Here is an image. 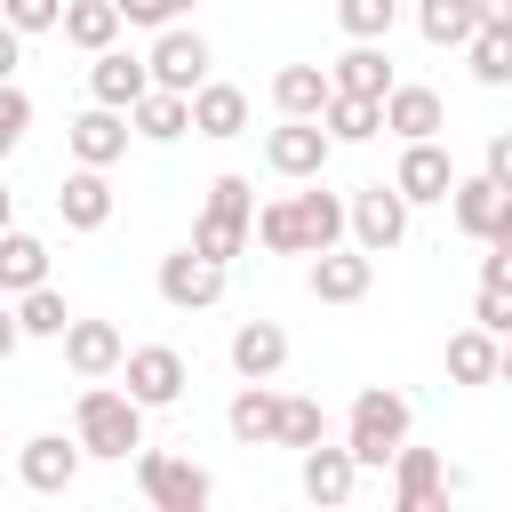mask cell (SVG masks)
Listing matches in <instances>:
<instances>
[{
    "mask_svg": "<svg viewBox=\"0 0 512 512\" xmlns=\"http://www.w3.org/2000/svg\"><path fill=\"white\" fill-rule=\"evenodd\" d=\"M152 88H160V80H152V56H128V48H104V56H88V96H96V104H120V112H136Z\"/></svg>",
    "mask_w": 512,
    "mask_h": 512,
    "instance_id": "cell-11",
    "label": "cell"
},
{
    "mask_svg": "<svg viewBox=\"0 0 512 512\" xmlns=\"http://www.w3.org/2000/svg\"><path fill=\"white\" fill-rule=\"evenodd\" d=\"M504 384H512V336H504Z\"/></svg>",
    "mask_w": 512,
    "mask_h": 512,
    "instance_id": "cell-46",
    "label": "cell"
},
{
    "mask_svg": "<svg viewBox=\"0 0 512 512\" xmlns=\"http://www.w3.org/2000/svg\"><path fill=\"white\" fill-rule=\"evenodd\" d=\"M384 128H392L400 144H424V136H440V128H448V104H440V88H424V80H400V88L384 96Z\"/></svg>",
    "mask_w": 512,
    "mask_h": 512,
    "instance_id": "cell-21",
    "label": "cell"
},
{
    "mask_svg": "<svg viewBox=\"0 0 512 512\" xmlns=\"http://www.w3.org/2000/svg\"><path fill=\"white\" fill-rule=\"evenodd\" d=\"M480 168H488V176H496V184L512 192V128H496V136H488V152H480Z\"/></svg>",
    "mask_w": 512,
    "mask_h": 512,
    "instance_id": "cell-41",
    "label": "cell"
},
{
    "mask_svg": "<svg viewBox=\"0 0 512 512\" xmlns=\"http://www.w3.org/2000/svg\"><path fill=\"white\" fill-rule=\"evenodd\" d=\"M128 136H136V120H128L120 104H88V112H72V120H64V152H72V160H88V168L128 160Z\"/></svg>",
    "mask_w": 512,
    "mask_h": 512,
    "instance_id": "cell-8",
    "label": "cell"
},
{
    "mask_svg": "<svg viewBox=\"0 0 512 512\" xmlns=\"http://www.w3.org/2000/svg\"><path fill=\"white\" fill-rule=\"evenodd\" d=\"M120 0H72L64 8V40L80 48V56H104V48H120Z\"/></svg>",
    "mask_w": 512,
    "mask_h": 512,
    "instance_id": "cell-27",
    "label": "cell"
},
{
    "mask_svg": "<svg viewBox=\"0 0 512 512\" xmlns=\"http://www.w3.org/2000/svg\"><path fill=\"white\" fill-rule=\"evenodd\" d=\"M320 440H328V408H320L312 392H288V400H280V448L304 456V448H320Z\"/></svg>",
    "mask_w": 512,
    "mask_h": 512,
    "instance_id": "cell-33",
    "label": "cell"
},
{
    "mask_svg": "<svg viewBox=\"0 0 512 512\" xmlns=\"http://www.w3.org/2000/svg\"><path fill=\"white\" fill-rule=\"evenodd\" d=\"M464 56H472V80H480V88H512V32L480 24V40H472Z\"/></svg>",
    "mask_w": 512,
    "mask_h": 512,
    "instance_id": "cell-35",
    "label": "cell"
},
{
    "mask_svg": "<svg viewBox=\"0 0 512 512\" xmlns=\"http://www.w3.org/2000/svg\"><path fill=\"white\" fill-rule=\"evenodd\" d=\"M112 208H120L112 176H104V168H88V160H72V168H64V184H56V216H64V232H104V224H112Z\"/></svg>",
    "mask_w": 512,
    "mask_h": 512,
    "instance_id": "cell-9",
    "label": "cell"
},
{
    "mask_svg": "<svg viewBox=\"0 0 512 512\" xmlns=\"http://www.w3.org/2000/svg\"><path fill=\"white\" fill-rule=\"evenodd\" d=\"M480 24H496V32H512V0H480Z\"/></svg>",
    "mask_w": 512,
    "mask_h": 512,
    "instance_id": "cell-43",
    "label": "cell"
},
{
    "mask_svg": "<svg viewBox=\"0 0 512 512\" xmlns=\"http://www.w3.org/2000/svg\"><path fill=\"white\" fill-rule=\"evenodd\" d=\"M448 384H504V336L496 328H456L448 336Z\"/></svg>",
    "mask_w": 512,
    "mask_h": 512,
    "instance_id": "cell-23",
    "label": "cell"
},
{
    "mask_svg": "<svg viewBox=\"0 0 512 512\" xmlns=\"http://www.w3.org/2000/svg\"><path fill=\"white\" fill-rule=\"evenodd\" d=\"M248 240H256V224H240V216H216V208H200V224H192V248H200V256H216V264H232Z\"/></svg>",
    "mask_w": 512,
    "mask_h": 512,
    "instance_id": "cell-34",
    "label": "cell"
},
{
    "mask_svg": "<svg viewBox=\"0 0 512 512\" xmlns=\"http://www.w3.org/2000/svg\"><path fill=\"white\" fill-rule=\"evenodd\" d=\"M144 416H152V408H144L128 384H104V376L72 400V432H80V448H88L96 464H128V456L144 448Z\"/></svg>",
    "mask_w": 512,
    "mask_h": 512,
    "instance_id": "cell-1",
    "label": "cell"
},
{
    "mask_svg": "<svg viewBox=\"0 0 512 512\" xmlns=\"http://www.w3.org/2000/svg\"><path fill=\"white\" fill-rule=\"evenodd\" d=\"M80 464H88L80 432H72V440H64V432H32V440L16 448V480H24L32 496H64V488L80 480Z\"/></svg>",
    "mask_w": 512,
    "mask_h": 512,
    "instance_id": "cell-7",
    "label": "cell"
},
{
    "mask_svg": "<svg viewBox=\"0 0 512 512\" xmlns=\"http://www.w3.org/2000/svg\"><path fill=\"white\" fill-rule=\"evenodd\" d=\"M120 384H128L144 408H176V400H184V384H192V368H184V352H176V344H136V352H128V368H120Z\"/></svg>",
    "mask_w": 512,
    "mask_h": 512,
    "instance_id": "cell-10",
    "label": "cell"
},
{
    "mask_svg": "<svg viewBox=\"0 0 512 512\" xmlns=\"http://www.w3.org/2000/svg\"><path fill=\"white\" fill-rule=\"evenodd\" d=\"M328 160H336V136H328V120H288V112H280V128L264 136V168H272V176H288V184H312V176H328Z\"/></svg>",
    "mask_w": 512,
    "mask_h": 512,
    "instance_id": "cell-4",
    "label": "cell"
},
{
    "mask_svg": "<svg viewBox=\"0 0 512 512\" xmlns=\"http://www.w3.org/2000/svg\"><path fill=\"white\" fill-rule=\"evenodd\" d=\"M328 96H336V72H328V64H280V72H272V104H280L288 120H320Z\"/></svg>",
    "mask_w": 512,
    "mask_h": 512,
    "instance_id": "cell-24",
    "label": "cell"
},
{
    "mask_svg": "<svg viewBox=\"0 0 512 512\" xmlns=\"http://www.w3.org/2000/svg\"><path fill=\"white\" fill-rule=\"evenodd\" d=\"M336 24H344V40H392L400 0H336Z\"/></svg>",
    "mask_w": 512,
    "mask_h": 512,
    "instance_id": "cell-36",
    "label": "cell"
},
{
    "mask_svg": "<svg viewBox=\"0 0 512 512\" xmlns=\"http://www.w3.org/2000/svg\"><path fill=\"white\" fill-rule=\"evenodd\" d=\"M360 472H368V464L352 456V440H344V448H328V440H320V448H304V464H296L304 496H312V504H328V512H336V504H352Z\"/></svg>",
    "mask_w": 512,
    "mask_h": 512,
    "instance_id": "cell-17",
    "label": "cell"
},
{
    "mask_svg": "<svg viewBox=\"0 0 512 512\" xmlns=\"http://www.w3.org/2000/svg\"><path fill=\"white\" fill-rule=\"evenodd\" d=\"M416 32L432 48H472L480 40V0H416Z\"/></svg>",
    "mask_w": 512,
    "mask_h": 512,
    "instance_id": "cell-28",
    "label": "cell"
},
{
    "mask_svg": "<svg viewBox=\"0 0 512 512\" xmlns=\"http://www.w3.org/2000/svg\"><path fill=\"white\" fill-rule=\"evenodd\" d=\"M504 200H512V192H504V184L480 168V176H456V192H448V216H456V232H464V240H480V248H488V232H496Z\"/></svg>",
    "mask_w": 512,
    "mask_h": 512,
    "instance_id": "cell-22",
    "label": "cell"
},
{
    "mask_svg": "<svg viewBox=\"0 0 512 512\" xmlns=\"http://www.w3.org/2000/svg\"><path fill=\"white\" fill-rule=\"evenodd\" d=\"M128 120H136V136H144V144H176V136L192 128V96H184V88H152Z\"/></svg>",
    "mask_w": 512,
    "mask_h": 512,
    "instance_id": "cell-30",
    "label": "cell"
},
{
    "mask_svg": "<svg viewBox=\"0 0 512 512\" xmlns=\"http://www.w3.org/2000/svg\"><path fill=\"white\" fill-rule=\"evenodd\" d=\"M192 8H200V0H168V24H176V16H192Z\"/></svg>",
    "mask_w": 512,
    "mask_h": 512,
    "instance_id": "cell-45",
    "label": "cell"
},
{
    "mask_svg": "<svg viewBox=\"0 0 512 512\" xmlns=\"http://www.w3.org/2000/svg\"><path fill=\"white\" fill-rule=\"evenodd\" d=\"M136 488H144L152 512H208L216 504V480L192 456H168V448H136Z\"/></svg>",
    "mask_w": 512,
    "mask_h": 512,
    "instance_id": "cell-3",
    "label": "cell"
},
{
    "mask_svg": "<svg viewBox=\"0 0 512 512\" xmlns=\"http://www.w3.org/2000/svg\"><path fill=\"white\" fill-rule=\"evenodd\" d=\"M40 280H48V240L24 232V224H8V240H0V288L24 296V288H40Z\"/></svg>",
    "mask_w": 512,
    "mask_h": 512,
    "instance_id": "cell-29",
    "label": "cell"
},
{
    "mask_svg": "<svg viewBox=\"0 0 512 512\" xmlns=\"http://www.w3.org/2000/svg\"><path fill=\"white\" fill-rule=\"evenodd\" d=\"M152 288H160V304H168V312H208V304L224 296V264H216V256H200V248L184 240V248H168V256H160V280H152Z\"/></svg>",
    "mask_w": 512,
    "mask_h": 512,
    "instance_id": "cell-5",
    "label": "cell"
},
{
    "mask_svg": "<svg viewBox=\"0 0 512 512\" xmlns=\"http://www.w3.org/2000/svg\"><path fill=\"white\" fill-rule=\"evenodd\" d=\"M296 200V232H304V256H328V248H344V232H352V200H336L320 176L304 184V192H288Z\"/></svg>",
    "mask_w": 512,
    "mask_h": 512,
    "instance_id": "cell-16",
    "label": "cell"
},
{
    "mask_svg": "<svg viewBox=\"0 0 512 512\" xmlns=\"http://www.w3.org/2000/svg\"><path fill=\"white\" fill-rule=\"evenodd\" d=\"M408 208H416V200H408L400 184H360V192H352V240H360L368 256H392V248L408 240Z\"/></svg>",
    "mask_w": 512,
    "mask_h": 512,
    "instance_id": "cell-6",
    "label": "cell"
},
{
    "mask_svg": "<svg viewBox=\"0 0 512 512\" xmlns=\"http://www.w3.org/2000/svg\"><path fill=\"white\" fill-rule=\"evenodd\" d=\"M256 240L272 256H304V232H296V200H264L256 208Z\"/></svg>",
    "mask_w": 512,
    "mask_h": 512,
    "instance_id": "cell-37",
    "label": "cell"
},
{
    "mask_svg": "<svg viewBox=\"0 0 512 512\" xmlns=\"http://www.w3.org/2000/svg\"><path fill=\"white\" fill-rule=\"evenodd\" d=\"M192 136H208V144L248 136V88H232V80H200V88H192Z\"/></svg>",
    "mask_w": 512,
    "mask_h": 512,
    "instance_id": "cell-20",
    "label": "cell"
},
{
    "mask_svg": "<svg viewBox=\"0 0 512 512\" xmlns=\"http://www.w3.org/2000/svg\"><path fill=\"white\" fill-rule=\"evenodd\" d=\"M24 128H32V96H24V80H8L0 88V152H16Z\"/></svg>",
    "mask_w": 512,
    "mask_h": 512,
    "instance_id": "cell-39",
    "label": "cell"
},
{
    "mask_svg": "<svg viewBox=\"0 0 512 512\" xmlns=\"http://www.w3.org/2000/svg\"><path fill=\"white\" fill-rule=\"evenodd\" d=\"M120 16H128V24H152V32H168V0H120Z\"/></svg>",
    "mask_w": 512,
    "mask_h": 512,
    "instance_id": "cell-42",
    "label": "cell"
},
{
    "mask_svg": "<svg viewBox=\"0 0 512 512\" xmlns=\"http://www.w3.org/2000/svg\"><path fill=\"white\" fill-rule=\"evenodd\" d=\"M304 288H312L320 304H360V296L376 288V256H368L360 240H352V248H328V256H312Z\"/></svg>",
    "mask_w": 512,
    "mask_h": 512,
    "instance_id": "cell-12",
    "label": "cell"
},
{
    "mask_svg": "<svg viewBox=\"0 0 512 512\" xmlns=\"http://www.w3.org/2000/svg\"><path fill=\"white\" fill-rule=\"evenodd\" d=\"M8 312H16V328H24V336H64V328H72V304H64V288H48V280H40V288H24Z\"/></svg>",
    "mask_w": 512,
    "mask_h": 512,
    "instance_id": "cell-32",
    "label": "cell"
},
{
    "mask_svg": "<svg viewBox=\"0 0 512 512\" xmlns=\"http://www.w3.org/2000/svg\"><path fill=\"white\" fill-rule=\"evenodd\" d=\"M456 176H464V168L448 160V144H440V136H424V144H400V168H392V184H400L416 208H424V200H448V192H456Z\"/></svg>",
    "mask_w": 512,
    "mask_h": 512,
    "instance_id": "cell-15",
    "label": "cell"
},
{
    "mask_svg": "<svg viewBox=\"0 0 512 512\" xmlns=\"http://www.w3.org/2000/svg\"><path fill=\"white\" fill-rule=\"evenodd\" d=\"M408 424H416L408 392H392V384H368V392H352L344 440H352V456H360L368 472H384V464H392V456L408 448Z\"/></svg>",
    "mask_w": 512,
    "mask_h": 512,
    "instance_id": "cell-2",
    "label": "cell"
},
{
    "mask_svg": "<svg viewBox=\"0 0 512 512\" xmlns=\"http://www.w3.org/2000/svg\"><path fill=\"white\" fill-rule=\"evenodd\" d=\"M280 400L288 392H272V376H240V392H232V408H224V432L240 440V448H280Z\"/></svg>",
    "mask_w": 512,
    "mask_h": 512,
    "instance_id": "cell-14",
    "label": "cell"
},
{
    "mask_svg": "<svg viewBox=\"0 0 512 512\" xmlns=\"http://www.w3.org/2000/svg\"><path fill=\"white\" fill-rule=\"evenodd\" d=\"M448 488H456V472L432 448H400L392 456V504L400 512H432V504H448Z\"/></svg>",
    "mask_w": 512,
    "mask_h": 512,
    "instance_id": "cell-18",
    "label": "cell"
},
{
    "mask_svg": "<svg viewBox=\"0 0 512 512\" xmlns=\"http://www.w3.org/2000/svg\"><path fill=\"white\" fill-rule=\"evenodd\" d=\"M152 80H160V88H184V96H192V88L208 80V40H200L192 24H168V32L152 40Z\"/></svg>",
    "mask_w": 512,
    "mask_h": 512,
    "instance_id": "cell-19",
    "label": "cell"
},
{
    "mask_svg": "<svg viewBox=\"0 0 512 512\" xmlns=\"http://www.w3.org/2000/svg\"><path fill=\"white\" fill-rule=\"evenodd\" d=\"M488 248H512V200H504V216H496V232H488Z\"/></svg>",
    "mask_w": 512,
    "mask_h": 512,
    "instance_id": "cell-44",
    "label": "cell"
},
{
    "mask_svg": "<svg viewBox=\"0 0 512 512\" xmlns=\"http://www.w3.org/2000/svg\"><path fill=\"white\" fill-rule=\"evenodd\" d=\"M328 72H336V88H352V96H392V88H400V80H392L384 40H352V48H344Z\"/></svg>",
    "mask_w": 512,
    "mask_h": 512,
    "instance_id": "cell-26",
    "label": "cell"
},
{
    "mask_svg": "<svg viewBox=\"0 0 512 512\" xmlns=\"http://www.w3.org/2000/svg\"><path fill=\"white\" fill-rule=\"evenodd\" d=\"M320 120H328L336 144H368V136H384V96H352V88H336Z\"/></svg>",
    "mask_w": 512,
    "mask_h": 512,
    "instance_id": "cell-31",
    "label": "cell"
},
{
    "mask_svg": "<svg viewBox=\"0 0 512 512\" xmlns=\"http://www.w3.org/2000/svg\"><path fill=\"white\" fill-rule=\"evenodd\" d=\"M64 368H72L80 384L120 376V368H128V336H120L112 320H72V328H64Z\"/></svg>",
    "mask_w": 512,
    "mask_h": 512,
    "instance_id": "cell-13",
    "label": "cell"
},
{
    "mask_svg": "<svg viewBox=\"0 0 512 512\" xmlns=\"http://www.w3.org/2000/svg\"><path fill=\"white\" fill-rule=\"evenodd\" d=\"M472 320H480V328H496V336H512V288H504V280H480Z\"/></svg>",
    "mask_w": 512,
    "mask_h": 512,
    "instance_id": "cell-40",
    "label": "cell"
},
{
    "mask_svg": "<svg viewBox=\"0 0 512 512\" xmlns=\"http://www.w3.org/2000/svg\"><path fill=\"white\" fill-rule=\"evenodd\" d=\"M0 8H8V32L32 40V32H64V8L72 0H0Z\"/></svg>",
    "mask_w": 512,
    "mask_h": 512,
    "instance_id": "cell-38",
    "label": "cell"
},
{
    "mask_svg": "<svg viewBox=\"0 0 512 512\" xmlns=\"http://www.w3.org/2000/svg\"><path fill=\"white\" fill-rule=\"evenodd\" d=\"M280 368H288V328L280 320H240L232 328V376L256 384V376H280Z\"/></svg>",
    "mask_w": 512,
    "mask_h": 512,
    "instance_id": "cell-25",
    "label": "cell"
}]
</instances>
